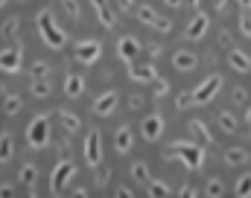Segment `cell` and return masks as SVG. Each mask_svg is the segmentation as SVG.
Wrapping results in <instances>:
<instances>
[{
  "label": "cell",
  "mask_w": 251,
  "mask_h": 198,
  "mask_svg": "<svg viewBox=\"0 0 251 198\" xmlns=\"http://www.w3.org/2000/svg\"><path fill=\"white\" fill-rule=\"evenodd\" d=\"M38 32H41L44 44H47V47H53V50H62L64 41H67L64 29H59V26H56L53 15H50L47 9H41V12H38Z\"/></svg>",
  "instance_id": "1"
},
{
  "label": "cell",
  "mask_w": 251,
  "mask_h": 198,
  "mask_svg": "<svg viewBox=\"0 0 251 198\" xmlns=\"http://www.w3.org/2000/svg\"><path fill=\"white\" fill-rule=\"evenodd\" d=\"M170 154H176L187 169H201L204 166V149L196 146V143H187V140H176Z\"/></svg>",
  "instance_id": "2"
},
{
  "label": "cell",
  "mask_w": 251,
  "mask_h": 198,
  "mask_svg": "<svg viewBox=\"0 0 251 198\" xmlns=\"http://www.w3.org/2000/svg\"><path fill=\"white\" fill-rule=\"evenodd\" d=\"M26 143L29 149H44L50 143V114H35L26 126Z\"/></svg>",
  "instance_id": "3"
},
{
  "label": "cell",
  "mask_w": 251,
  "mask_h": 198,
  "mask_svg": "<svg viewBox=\"0 0 251 198\" xmlns=\"http://www.w3.org/2000/svg\"><path fill=\"white\" fill-rule=\"evenodd\" d=\"M219 88H222V76H216V73H213V76H207V79H204V82H201V85L193 90V96H196V105H207V102H210V99L219 93Z\"/></svg>",
  "instance_id": "4"
},
{
  "label": "cell",
  "mask_w": 251,
  "mask_h": 198,
  "mask_svg": "<svg viewBox=\"0 0 251 198\" xmlns=\"http://www.w3.org/2000/svg\"><path fill=\"white\" fill-rule=\"evenodd\" d=\"M102 160V140H100V129H91L85 137V163L88 166H100Z\"/></svg>",
  "instance_id": "5"
},
{
  "label": "cell",
  "mask_w": 251,
  "mask_h": 198,
  "mask_svg": "<svg viewBox=\"0 0 251 198\" xmlns=\"http://www.w3.org/2000/svg\"><path fill=\"white\" fill-rule=\"evenodd\" d=\"M73 172H76V166H73L70 160L56 163V169H53V175H50V190H53V196H59L64 187H67V181L73 178Z\"/></svg>",
  "instance_id": "6"
},
{
  "label": "cell",
  "mask_w": 251,
  "mask_h": 198,
  "mask_svg": "<svg viewBox=\"0 0 251 198\" xmlns=\"http://www.w3.org/2000/svg\"><path fill=\"white\" fill-rule=\"evenodd\" d=\"M100 56H102V44H100V41L88 38V41H79V44H76V59H79L82 65H97Z\"/></svg>",
  "instance_id": "7"
},
{
  "label": "cell",
  "mask_w": 251,
  "mask_h": 198,
  "mask_svg": "<svg viewBox=\"0 0 251 198\" xmlns=\"http://www.w3.org/2000/svg\"><path fill=\"white\" fill-rule=\"evenodd\" d=\"M117 105H120V93H117V90H105V93L97 96L94 114H97V117H111V114L117 111Z\"/></svg>",
  "instance_id": "8"
},
{
  "label": "cell",
  "mask_w": 251,
  "mask_h": 198,
  "mask_svg": "<svg viewBox=\"0 0 251 198\" xmlns=\"http://www.w3.org/2000/svg\"><path fill=\"white\" fill-rule=\"evenodd\" d=\"M21 62H24V50H21V47H6V50H0V70H3V73H18V70H21Z\"/></svg>",
  "instance_id": "9"
},
{
  "label": "cell",
  "mask_w": 251,
  "mask_h": 198,
  "mask_svg": "<svg viewBox=\"0 0 251 198\" xmlns=\"http://www.w3.org/2000/svg\"><path fill=\"white\" fill-rule=\"evenodd\" d=\"M140 134H143L146 140H158V137L164 134V117H161V114L143 117V120H140Z\"/></svg>",
  "instance_id": "10"
},
{
  "label": "cell",
  "mask_w": 251,
  "mask_h": 198,
  "mask_svg": "<svg viewBox=\"0 0 251 198\" xmlns=\"http://www.w3.org/2000/svg\"><path fill=\"white\" fill-rule=\"evenodd\" d=\"M137 53H140V41H137V38H131V35L117 38V56L123 59L126 65H131V62L137 59Z\"/></svg>",
  "instance_id": "11"
},
{
  "label": "cell",
  "mask_w": 251,
  "mask_h": 198,
  "mask_svg": "<svg viewBox=\"0 0 251 198\" xmlns=\"http://www.w3.org/2000/svg\"><path fill=\"white\" fill-rule=\"evenodd\" d=\"M196 65H199L196 53H190V50H176V53H173V67H176V70L190 73V70H196Z\"/></svg>",
  "instance_id": "12"
},
{
  "label": "cell",
  "mask_w": 251,
  "mask_h": 198,
  "mask_svg": "<svg viewBox=\"0 0 251 198\" xmlns=\"http://www.w3.org/2000/svg\"><path fill=\"white\" fill-rule=\"evenodd\" d=\"M207 23H210V21H207V15H201V12H196V18H193V21L187 23V29H184V35H187L190 41H199V38H201V35L207 32Z\"/></svg>",
  "instance_id": "13"
},
{
  "label": "cell",
  "mask_w": 251,
  "mask_h": 198,
  "mask_svg": "<svg viewBox=\"0 0 251 198\" xmlns=\"http://www.w3.org/2000/svg\"><path fill=\"white\" fill-rule=\"evenodd\" d=\"M64 93H67L70 99H79V96L85 93V79H82L79 73H67V76H64Z\"/></svg>",
  "instance_id": "14"
},
{
  "label": "cell",
  "mask_w": 251,
  "mask_h": 198,
  "mask_svg": "<svg viewBox=\"0 0 251 198\" xmlns=\"http://www.w3.org/2000/svg\"><path fill=\"white\" fill-rule=\"evenodd\" d=\"M94 3V12H97V18H100V23L105 26V29H111L117 21H114V12H111V6H108V0H91Z\"/></svg>",
  "instance_id": "15"
},
{
  "label": "cell",
  "mask_w": 251,
  "mask_h": 198,
  "mask_svg": "<svg viewBox=\"0 0 251 198\" xmlns=\"http://www.w3.org/2000/svg\"><path fill=\"white\" fill-rule=\"evenodd\" d=\"M249 152L243 149V146H234V149H228L225 154H222V160H225V166H243V163H249Z\"/></svg>",
  "instance_id": "16"
},
{
  "label": "cell",
  "mask_w": 251,
  "mask_h": 198,
  "mask_svg": "<svg viewBox=\"0 0 251 198\" xmlns=\"http://www.w3.org/2000/svg\"><path fill=\"white\" fill-rule=\"evenodd\" d=\"M190 134H193L199 143H204V146H213V143H216L213 134H210V129H207L201 120H190Z\"/></svg>",
  "instance_id": "17"
},
{
  "label": "cell",
  "mask_w": 251,
  "mask_h": 198,
  "mask_svg": "<svg viewBox=\"0 0 251 198\" xmlns=\"http://www.w3.org/2000/svg\"><path fill=\"white\" fill-rule=\"evenodd\" d=\"M228 65L234 67L237 73H249L251 70V59L243 53V50H231V53H228Z\"/></svg>",
  "instance_id": "18"
},
{
  "label": "cell",
  "mask_w": 251,
  "mask_h": 198,
  "mask_svg": "<svg viewBox=\"0 0 251 198\" xmlns=\"http://www.w3.org/2000/svg\"><path fill=\"white\" fill-rule=\"evenodd\" d=\"M131 178H134L137 184H143V187H149V184H152V175H149L146 160H134V163H131Z\"/></svg>",
  "instance_id": "19"
},
{
  "label": "cell",
  "mask_w": 251,
  "mask_h": 198,
  "mask_svg": "<svg viewBox=\"0 0 251 198\" xmlns=\"http://www.w3.org/2000/svg\"><path fill=\"white\" fill-rule=\"evenodd\" d=\"M128 76H131L134 82H143V85H149V82H155V79H158V73H155V67H152V65L131 67V70H128Z\"/></svg>",
  "instance_id": "20"
},
{
  "label": "cell",
  "mask_w": 251,
  "mask_h": 198,
  "mask_svg": "<svg viewBox=\"0 0 251 198\" xmlns=\"http://www.w3.org/2000/svg\"><path fill=\"white\" fill-rule=\"evenodd\" d=\"M59 120H62V126H64V132L67 134H76L79 129H82V120H79V114H73V111H59Z\"/></svg>",
  "instance_id": "21"
},
{
  "label": "cell",
  "mask_w": 251,
  "mask_h": 198,
  "mask_svg": "<svg viewBox=\"0 0 251 198\" xmlns=\"http://www.w3.org/2000/svg\"><path fill=\"white\" fill-rule=\"evenodd\" d=\"M216 120H219V129H222L225 134H237V129H240V120H237L231 111H219Z\"/></svg>",
  "instance_id": "22"
},
{
  "label": "cell",
  "mask_w": 251,
  "mask_h": 198,
  "mask_svg": "<svg viewBox=\"0 0 251 198\" xmlns=\"http://www.w3.org/2000/svg\"><path fill=\"white\" fill-rule=\"evenodd\" d=\"M134 15H137V21H140V23H146V26H155V21L161 18V15H158V12H155V9H152L149 3L137 6V12H134Z\"/></svg>",
  "instance_id": "23"
},
{
  "label": "cell",
  "mask_w": 251,
  "mask_h": 198,
  "mask_svg": "<svg viewBox=\"0 0 251 198\" xmlns=\"http://www.w3.org/2000/svg\"><path fill=\"white\" fill-rule=\"evenodd\" d=\"M21 108H24V99H21L18 93H6V99H3V114H6V117H15Z\"/></svg>",
  "instance_id": "24"
},
{
  "label": "cell",
  "mask_w": 251,
  "mask_h": 198,
  "mask_svg": "<svg viewBox=\"0 0 251 198\" xmlns=\"http://www.w3.org/2000/svg\"><path fill=\"white\" fill-rule=\"evenodd\" d=\"M234 196L237 198H251V172H243L234 184Z\"/></svg>",
  "instance_id": "25"
},
{
  "label": "cell",
  "mask_w": 251,
  "mask_h": 198,
  "mask_svg": "<svg viewBox=\"0 0 251 198\" xmlns=\"http://www.w3.org/2000/svg\"><path fill=\"white\" fill-rule=\"evenodd\" d=\"M29 90H32V96H38V99H47V96L53 93V88H50L47 79H32V82H29Z\"/></svg>",
  "instance_id": "26"
},
{
  "label": "cell",
  "mask_w": 251,
  "mask_h": 198,
  "mask_svg": "<svg viewBox=\"0 0 251 198\" xmlns=\"http://www.w3.org/2000/svg\"><path fill=\"white\" fill-rule=\"evenodd\" d=\"M35 181H38L35 163H24V166H21V187H35Z\"/></svg>",
  "instance_id": "27"
},
{
  "label": "cell",
  "mask_w": 251,
  "mask_h": 198,
  "mask_svg": "<svg viewBox=\"0 0 251 198\" xmlns=\"http://www.w3.org/2000/svg\"><path fill=\"white\" fill-rule=\"evenodd\" d=\"M146 190H149V198H167V196H173V187H170L167 181H155V178H152V184H149Z\"/></svg>",
  "instance_id": "28"
},
{
  "label": "cell",
  "mask_w": 251,
  "mask_h": 198,
  "mask_svg": "<svg viewBox=\"0 0 251 198\" xmlns=\"http://www.w3.org/2000/svg\"><path fill=\"white\" fill-rule=\"evenodd\" d=\"M114 146H117L120 154H126V152L131 149V132H128V129H117V134H114Z\"/></svg>",
  "instance_id": "29"
},
{
  "label": "cell",
  "mask_w": 251,
  "mask_h": 198,
  "mask_svg": "<svg viewBox=\"0 0 251 198\" xmlns=\"http://www.w3.org/2000/svg\"><path fill=\"white\" fill-rule=\"evenodd\" d=\"M12 152H15V146H12V134L3 132V134H0V160H9V157H12Z\"/></svg>",
  "instance_id": "30"
},
{
  "label": "cell",
  "mask_w": 251,
  "mask_h": 198,
  "mask_svg": "<svg viewBox=\"0 0 251 198\" xmlns=\"http://www.w3.org/2000/svg\"><path fill=\"white\" fill-rule=\"evenodd\" d=\"M204 193H207V198H219L222 193H225V184H222V178H210Z\"/></svg>",
  "instance_id": "31"
},
{
  "label": "cell",
  "mask_w": 251,
  "mask_h": 198,
  "mask_svg": "<svg viewBox=\"0 0 251 198\" xmlns=\"http://www.w3.org/2000/svg\"><path fill=\"white\" fill-rule=\"evenodd\" d=\"M190 105H196L193 90H184V93H178V96H176V108H178V111H187Z\"/></svg>",
  "instance_id": "32"
},
{
  "label": "cell",
  "mask_w": 251,
  "mask_h": 198,
  "mask_svg": "<svg viewBox=\"0 0 251 198\" xmlns=\"http://www.w3.org/2000/svg\"><path fill=\"white\" fill-rule=\"evenodd\" d=\"M64 12H67V18H73V21H82V9H79V0H62Z\"/></svg>",
  "instance_id": "33"
},
{
  "label": "cell",
  "mask_w": 251,
  "mask_h": 198,
  "mask_svg": "<svg viewBox=\"0 0 251 198\" xmlns=\"http://www.w3.org/2000/svg\"><path fill=\"white\" fill-rule=\"evenodd\" d=\"M167 93H170V82L158 76V79L152 82V96H158V99H161V96H167Z\"/></svg>",
  "instance_id": "34"
},
{
  "label": "cell",
  "mask_w": 251,
  "mask_h": 198,
  "mask_svg": "<svg viewBox=\"0 0 251 198\" xmlns=\"http://www.w3.org/2000/svg\"><path fill=\"white\" fill-rule=\"evenodd\" d=\"M50 76V65L47 62H35L32 65V79H47Z\"/></svg>",
  "instance_id": "35"
},
{
  "label": "cell",
  "mask_w": 251,
  "mask_h": 198,
  "mask_svg": "<svg viewBox=\"0 0 251 198\" xmlns=\"http://www.w3.org/2000/svg\"><path fill=\"white\" fill-rule=\"evenodd\" d=\"M231 99H234V105H246L249 102V90L246 88H234L231 90Z\"/></svg>",
  "instance_id": "36"
},
{
  "label": "cell",
  "mask_w": 251,
  "mask_h": 198,
  "mask_svg": "<svg viewBox=\"0 0 251 198\" xmlns=\"http://www.w3.org/2000/svg\"><path fill=\"white\" fill-rule=\"evenodd\" d=\"M240 32L246 35V38H251V15L246 12V15H240Z\"/></svg>",
  "instance_id": "37"
},
{
  "label": "cell",
  "mask_w": 251,
  "mask_h": 198,
  "mask_svg": "<svg viewBox=\"0 0 251 198\" xmlns=\"http://www.w3.org/2000/svg\"><path fill=\"white\" fill-rule=\"evenodd\" d=\"M18 23H21L18 18H9V21L3 23V35H6V38H9V35H15V32H18Z\"/></svg>",
  "instance_id": "38"
},
{
  "label": "cell",
  "mask_w": 251,
  "mask_h": 198,
  "mask_svg": "<svg viewBox=\"0 0 251 198\" xmlns=\"http://www.w3.org/2000/svg\"><path fill=\"white\" fill-rule=\"evenodd\" d=\"M0 198H18V190L9 184H0Z\"/></svg>",
  "instance_id": "39"
},
{
  "label": "cell",
  "mask_w": 251,
  "mask_h": 198,
  "mask_svg": "<svg viewBox=\"0 0 251 198\" xmlns=\"http://www.w3.org/2000/svg\"><path fill=\"white\" fill-rule=\"evenodd\" d=\"M155 29H158V32H170V29H173V23H170L167 18H158V21H155Z\"/></svg>",
  "instance_id": "40"
},
{
  "label": "cell",
  "mask_w": 251,
  "mask_h": 198,
  "mask_svg": "<svg viewBox=\"0 0 251 198\" xmlns=\"http://www.w3.org/2000/svg\"><path fill=\"white\" fill-rule=\"evenodd\" d=\"M178 198H196V187H193V184H184L181 193H178Z\"/></svg>",
  "instance_id": "41"
},
{
  "label": "cell",
  "mask_w": 251,
  "mask_h": 198,
  "mask_svg": "<svg viewBox=\"0 0 251 198\" xmlns=\"http://www.w3.org/2000/svg\"><path fill=\"white\" fill-rule=\"evenodd\" d=\"M114 198H134V193H131L128 187H117V193H114Z\"/></svg>",
  "instance_id": "42"
},
{
  "label": "cell",
  "mask_w": 251,
  "mask_h": 198,
  "mask_svg": "<svg viewBox=\"0 0 251 198\" xmlns=\"http://www.w3.org/2000/svg\"><path fill=\"white\" fill-rule=\"evenodd\" d=\"M21 190H24V193H21L18 198H38V196H35V190H32V187H21Z\"/></svg>",
  "instance_id": "43"
},
{
  "label": "cell",
  "mask_w": 251,
  "mask_h": 198,
  "mask_svg": "<svg viewBox=\"0 0 251 198\" xmlns=\"http://www.w3.org/2000/svg\"><path fill=\"white\" fill-rule=\"evenodd\" d=\"M70 198H88V193H85V190L79 187V190H73V193H70Z\"/></svg>",
  "instance_id": "44"
},
{
  "label": "cell",
  "mask_w": 251,
  "mask_h": 198,
  "mask_svg": "<svg viewBox=\"0 0 251 198\" xmlns=\"http://www.w3.org/2000/svg\"><path fill=\"white\" fill-rule=\"evenodd\" d=\"M117 3H120V9H131V3H134V0H117Z\"/></svg>",
  "instance_id": "45"
},
{
  "label": "cell",
  "mask_w": 251,
  "mask_h": 198,
  "mask_svg": "<svg viewBox=\"0 0 251 198\" xmlns=\"http://www.w3.org/2000/svg\"><path fill=\"white\" fill-rule=\"evenodd\" d=\"M190 6H193V12H199V6H201V0H190Z\"/></svg>",
  "instance_id": "46"
},
{
  "label": "cell",
  "mask_w": 251,
  "mask_h": 198,
  "mask_svg": "<svg viewBox=\"0 0 251 198\" xmlns=\"http://www.w3.org/2000/svg\"><path fill=\"white\" fill-rule=\"evenodd\" d=\"M164 3H167V6H173V9H176V6H181V0H164Z\"/></svg>",
  "instance_id": "47"
},
{
  "label": "cell",
  "mask_w": 251,
  "mask_h": 198,
  "mask_svg": "<svg viewBox=\"0 0 251 198\" xmlns=\"http://www.w3.org/2000/svg\"><path fill=\"white\" fill-rule=\"evenodd\" d=\"M237 3H240L243 9H251V0H237Z\"/></svg>",
  "instance_id": "48"
},
{
  "label": "cell",
  "mask_w": 251,
  "mask_h": 198,
  "mask_svg": "<svg viewBox=\"0 0 251 198\" xmlns=\"http://www.w3.org/2000/svg\"><path fill=\"white\" fill-rule=\"evenodd\" d=\"M246 123H249V129H251V105H249V111H246Z\"/></svg>",
  "instance_id": "49"
}]
</instances>
